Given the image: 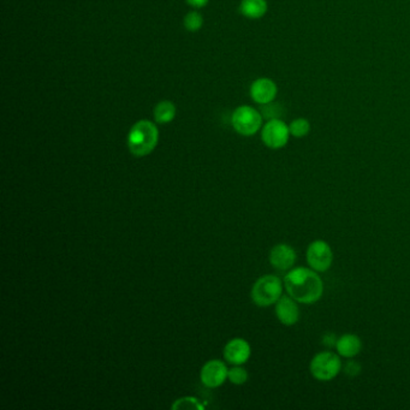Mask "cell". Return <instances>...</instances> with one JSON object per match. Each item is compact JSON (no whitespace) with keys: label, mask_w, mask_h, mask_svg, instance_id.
<instances>
[{"label":"cell","mask_w":410,"mask_h":410,"mask_svg":"<svg viewBox=\"0 0 410 410\" xmlns=\"http://www.w3.org/2000/svg\"><path fill=\"white\" fill-rule=\"evenodd\" d=\"M289 296L302 304H313L323 297V282L317 271L307 267L291 269L284 277Z\"/></svg>","instance_id":"6da1fadb"},{"label":"cell","mask_w":410,"mask_h":410,"mask_svg":"<svg viewBox=\"0 0 410 410\" xmlns=\"http://www.w3.org/2000/svg\"><path fill=\"white\" fill-rule=\"evenodd\" d=\"M159 141V130L153 122L142 119L131 126L126 144L133 155L137 158L150 155Z\"/></svg>","instance_id":"7a4b0ae2"},{"label":"cell","mask_w":410,"mask_h":410,"mask_svg":"<svg viewBox=\"0 0 410 410\" xmlns=\"http://www.w3.org/2000/svg\"><path fill=\"white\" fill-rule=\"evenodd\" d=\"M284 284L280 277L273 275H262L251 288V297L258 307H270L277 304L283 296Z\"/></svg>","instance_id":"3957f363"},{"label":"cell","mask_w":410,"mask_h":410,"mask_svg":"<svg viewBox=\"0 0 410 410\" xmlns=\"http://www.w3.org/2000/svg\"><path fill=\"white\" fill-rule=\"evenodd\" d=\"M342 369V361L339 354L332 352H318L312 358L309 371L319 381H330L334 379Z\"/></svg>","instance_id":"277c9868"},{"label":"cell","mask_w":410,"mask_h":410,"mask_svg":"<svg viewBox=\"0 0 410 410\" xmlns=\"http://www.w3.org/2000/svg\"><path fill=\"white\" fill-rule=\"evenodd\" d=\"M264 117L254 107L243 105L237 107L231 116L234 129L242 136L255 135L262 128Z\"/></svg>","instance_id":"5b68a950"},{"label":"cell","mask_w":410,"mask_h":410,"mask_svg":"<svg viewBox=\"0 0 410 410\" xmlns=\"http://www.w3.org/2000/svg\"><path fill=\"white\" fill-rule=\"evenodd\" d=\"M290 134L289 126L282 119H271L261 130V140L271 150H280L288 144Z\"/></svg>","instance_id":"8992f818"},{"label":"cell","mask_w":410,"mask_h":410,"mask_svg":"<svg viewBox=\"0 0 410 410\" xmlns=\"http://www.w3.org/2000/svg\"><path fill=\"white\" fill-rule=\"evenodd\" d=\"M306 256L309 267L317 272H326L332 266V248L323 240L312 242L307 248Z\"/></svg>","instance_id":"52a82bcc"},{"label":"cell","mask_w":410,"mask_h":410,"mask_svg":"<svg viewBox=\"0 0 410 410\" xmlns=\"http://www.w3.org/2000/svg\"><path fill=\"white\" fill-rule=\"evenodd\" d=\"M229 369L220 360H211L206 362L201 368L200 379L208 389H216L223 385L227 379Z\"/></svg>","instance_id":"ba28073f"},{"label":"cell","mask_w":410,"mask_h":410,"mask_svg":"<svg viewBox=\"0 0 410 410\" xmlns=\"http://www.w3.org/2000/svg\"><path fill=\"white\" fill-rule=\"evenodd\" d=\"M251 345L243 338H234L229 341L224 348L225 360L234 366L244 365L251 358Z\"/></svg>","instance_id":"9c48e42d"},{"label":"cell","mask_w":410,"mask_h":410,"mask_svg":"<svg viewBox=\"0 0 410 410\" xmlns=\"http://www.w3.org/2000/svg\"><path fill=\"white\" fill-rule=\"evenodd\" d=\"M269 259L271 265L277 270L288 271L294 267L295 262L297 260V254L290 244L280 243L271 249Z\"/></svg>","instance_id":"30bf717a"},{"label":"cell","mask_w":410,"mask_h":410,"mask_svg":"<svg viewBox=\"0 0 410 410\" xmlns=\"http://www.w3.org/2000/svg\"><path fill=\"white\" fill-rule=\"evenodd\" d=\"M299 302L291 296H282L275 304V315L284 326H294L299 323Z\"/></svg>","instance_id":"8fae6325"},{"label":"cell","mask_w":410,"mask_h":410,"mask_svg":"<svg viewBox=\"0 0 410 410\" xmlns=\"http://www.w3.org/2000/svg\"><path fill=\"white\" fill-rule=\"evenodd\" d=\"M251 97L256 104L265 105L275 100L277 95V84L270 78H261L251 83Z\"/></svg>","instance_id":"7c38bea8"},{"label":"cell","mask_w":410,"mask_h":410,"mask_svg":"<svg viewBox=\"0 0 410 410\" xmlns=\"http://www.w3.org/2000/svg\"><path fill=\"white\" fill-rule=\"evenodd\" d=\"M336 349L339 356L345 358L357 356L362 350L361 338L354 333H345L342 337L338 338Z\"/></svg>","instance_id":"4fadbf2b"},{"label":"cell","mask_w":410,"mask_h":410,"mask_svg":"<svg viewBox=\"0 0 410 410\" xmlns=\"http://www.w3.org/2000/svg\"><path fill=\"white\" fill-rule=\"evenodd\" d=\"M240 12L249 20H259L267 12L266 0H242Z\"/></svg>","instance_id":"5bb4252c"},{"label":"cell","mask_w":410,"mask_h":410,"mask_svg":"<svg viewBox=\"0 0 410 410\" xmlns=\"http://www.w3.org/2000/svg\"><path fill=\"white\" fill-rule=\"evenodd\" d=\"M155 119L158 124H168L170 122H172L176 117V106L174 102H169V100H164L160 102L157 106L155 107Z\"/></svg>","instance_id":"9a60e30c"},{"label":"cell","mask_w":410,"mask_h":410,"mask_svg":"<svg viewBox=\"0 0 410 410\" xmlns=\"http://www.w3.org/2000/svg\"><path fill=\"white\" fill-rule=\"evenodd\" d=\"M290 134L296 139H302L310 131V123L306 118H297L291 122L289 126Z\"/></svg>","instance_id":"2e32d148"},{"label":"cell","mask_w":410,"mask_h":410,"mask_svg":"<svg viewBox=\"0 0 410 410\" xmlns=\"http://www.w3.org/2000/svg\"><path fill=\"white\" fill-rule=\"evenodd\" d=\"M260 113L266 119H280L284 115V109L277 102H271L265 105H261Z\"/></svg>","instance_id":"e0dca14e"},{"label":"cell","mask_w":410,"mask_h":410,"mask_svg":"<svg viewBox=\"0 0 410 410\" xmlns=\"http://www.w3.org/2000/svg\"><path fill=\"white\" fill-rule=\"evenodd\" d=\"M183 23L185 30L188 32H192V33L198 32L203 25V15L198 11H190L188 15L184 17Z\"/></svg>","instance_id":"ac0fdd59"},{"label":"cell","mask_w":410,"mask_h":410,"mask_svg":"<svg viewBox=\"0 0 410 410\" xmlns=\"http://www.w3.org/2000/svg\"><path fill=\"white\" fill-rule=\"evenodd\" d=\"M171 408L174 410H203L205 407L195 397H183V398H179L176 400Z\"/></svg>","instance_id":"d6986e66"},{"label":"cell","mask_w":410,"mask_h":410,"mask_svg":"<svg viewBox=\"0 0 410 410\" xmlns=\"http://www.w3.org/2000/svg\"><path fill=\"white\" fill-rule=\"evenodd\" d=\"M227 379L231 381L234 385H243L248 381V372L242 366L232 367L231 369H229Z\"/></svg>","instance_id":"ffe728a7"},{"label":"cell","mask_w":410,"mask_h":410,"mask_svg":"<svg viewBox=\"0 0 410 410\" xmlns=\"http://www.w3.org/2000/svg\"><path fill=\"white\" fill-rule=\"evenodd\" d=\"M344 373L349 376H356L361 373V366L357 361H349L344 367Z\"/></svg>","instance_id":"44dd1931"},{"label":"cell","mask_w":410,"mask_h":410,"mask_svg":"<svg viewBox=\"0 0 410 410\" xmlns=\"http://www.w3.org/2000/svg\"><path fill=\"white\" fill-rule=\"evenodd\" d=\"M338 338L333 333L328 332L323 334V344L328 348L336 347V343H337Z\"/></svg>","instance_id":"7402d4cb"},{"label":"cell","mask_w":410,"mask_h":410,"mask_svg":"<svg viewBox=\"0 0 410 410\" xmlns=\"http://www.w3.org/2000/svg\"><path fill=\"white\" fill-rule=\"evenodd\" d=\"M188 3V5L193 6L195 9H201L203 6L208 4L209 0H185Z\"/></svg>","instance_id":"603a6c76"}]
</instances>
